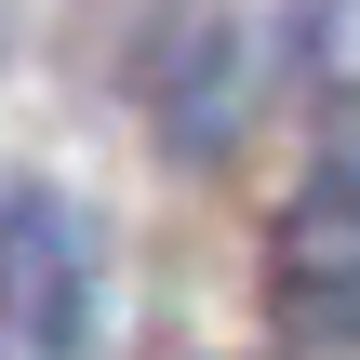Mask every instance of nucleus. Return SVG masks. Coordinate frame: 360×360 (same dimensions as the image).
I'll return each mask as SVG.
<instances>
[{
  "label": "nucleus",
  "mask_w": 360,
  "mask_h": 360,
  "mask_svg": "<svg viewBox=\"0 0 360 360\" xmlns=\"http://www.w3.org/2000/svg\"><path fill=\"white\" fill-rule=\"evenodd\" d=\"M80 227L53 187H13L0 200V360H80Z\"/></svg>",
  "instance_id": "1"
},
{
  "label": "nucleus",
  "mask_w": 360,
  "mask_h": 360,
  "mask_svg": "<svg viewBox=\"0 0 360 360\" xmlns=\"http://www.w3.org/2000/svg\"><path fill=\"white\" fill-rule=\"evenodd\" d=\"M281 307H294V334L360 321V120L307 160V187L281 214Z\"/></svg>",
  "instance_id": "2"
}]
</instances>
